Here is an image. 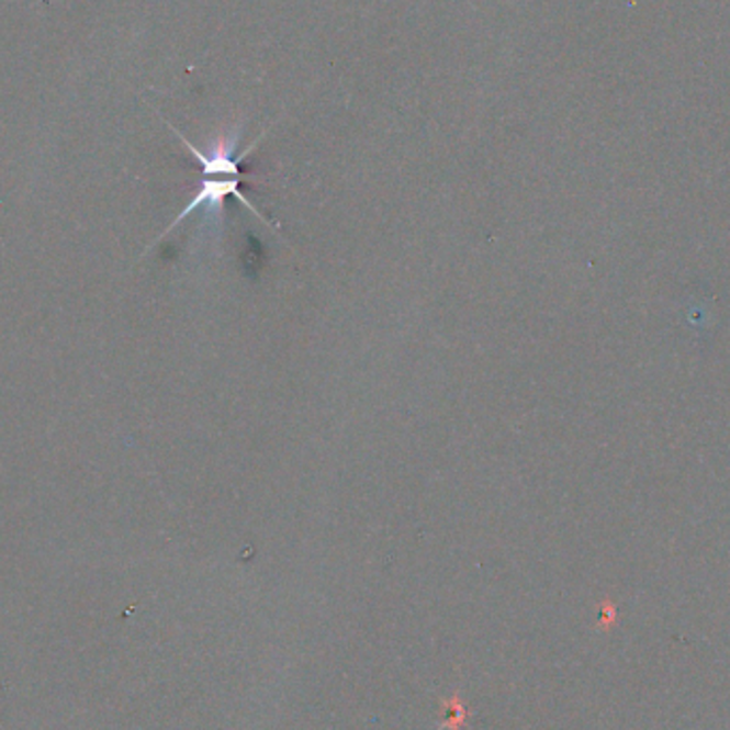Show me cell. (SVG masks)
Listing matches in <instances>:
<instances>
[{
  "label": "cell",
  "mask_w": 730,
  "mask_h": 730,
  "mask_svg": "<svg viewBox=\"0 0 730 730\" xmlns=\"http://www.w3.org/2000/svg\"><path fill=\"white\" fill-rule=\"evenodd\" d=\"M242 180L244 178H225V176H203V182L199 184V189H196V192L192 194L191 201H189V205L176 216V221L167 227V229L162 231L160 233V237L158 239H162V237H167L171 231H176V227L180 225V223H184L189 216H192L196 210H205V216L207 218H214V216H223L225 214V201L229 199V196H235L242 205H246L259 221H263L266 225H268L269 229L273 231V233H278V227L271 223V221H268L259 210H257V205L255 203H250V199L246 196V194H242V191H239V184H242Z\"/></svg>",
  "instance_id": "1"
}]
</instances>
